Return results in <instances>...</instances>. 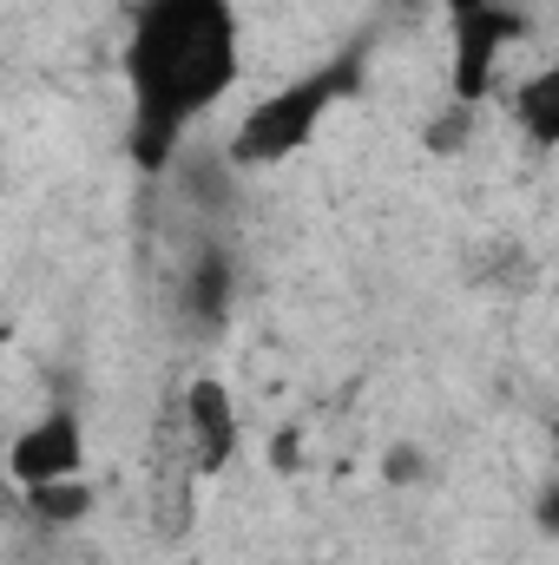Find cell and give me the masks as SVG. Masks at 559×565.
Listing matches in <instances>:
<instances>
[{
	"instance_id": "8",
	"label": "cell",
	"mask_w": 559,
	"mask_h": 565,
	"mask_svg": "<svg viewBox=\"0 0 559 565\" xmlns=\"http://www.w3.org/2000/svg\"><path fill=\"white\" fill-rule=\"evenodd\" d=\"M13 507L33 520V526H80L93 513V480L73 473V480H46V487H20Z\"/></svg>"
},
{
	"instance_id": "10",
	"label": "cell",
	"mask_w": 559,
	"mask_h": 565,
	"mask_svg": "<svg viewBox=\"0 0 559 565\" xmlns=\"http://www.w3.org/2000/svg\"><path fill=\"white\" fill-rule=\"evenodd\" d=\"M13 507V480H7V467H0V513Z\"/></svg>"
},
{
	"instance_id": "3",
	"label": "cell",
	"mask_w": 559,
	"mask_h": 565,
	"mask_svg": "<svg viewBox=\"0 0 559 565\" xmlns=\"http://www.w3.org/2000/svg\"><path fill=\"white\" fill-rule=\"evenodd\" d=\"M447 40H454V106L481 113L500 93V60L527 33V20L507 0H441Z\"/></svg>"
},
{
	"instance_id": "7",
	"label": "cell",
	"mask_w": 559,
	"mask_h": 565,
	"mask_svg": "<svg viewBox=\"0 0 559 565\" xmlns=\"http://www.w3.org/2000/svg\"><path fill=\"white\" fill-rule=\"evenodd\" d=\"M507 113H514V126L540 145V151L559 145V73L553 66H540L520 86H507Z\"/></svg>"
},
{
	"instance_id": "6",
	"label": "cell",
	"mask_w": 559,
	"mask_h": 565,
	"mask_svg": "<svg viewBox=\"0 0 559 565\" xmlns=\"http://www.w3.org/2000/svg\"><path fill=\"white\" fill-rule=\"evenodd\" d=\"M178 302H184V316H191V322L224 329V322H231V302H238V270H231V250L204 244V250L191 257L184 282H178Z\"/></svg>"
},
{
	"instance_id": "1",
	"label": "cell",
	"mask_w": 559,
	"mask_h": 565,
	"mask_svg": "<svg viewBox=\"0 0 559 565\" xmlns=\"http://www.w3.org/2000/svg\"><path fill=\"white\" fill-rule=\"evenodd\" d=\"M119 73L133 99V158L139 171H165L184 132L244 79L238 0H139Z\"/></svg>"
},
{
	"instance_id": "5",
	"label": "cell",
	"mask_w": 559,
	"mask_h": 565,
	"mask_svg": "<svg viewBox=\"0 0 559 565\" xmlns=\"http://www.w3.org/2000/svg\"><path fill=\"white\" fill-rule=\"evenodd\" d=\"M0 467H7V480H13V493H20V487H46V480L86 473V422H80V408L53 402L40 422H27L7 440Z\"/></svg>"
},
{
	"instance_id": "2",
	"label": "cell",
	"mask_w": 559,
	"mask_h": 565,
	"mask_svg": "<svg viewBox=\"0 0 559 565\" xmlns=\"http://www.w3.org/2000/svg\"><path fill=\"white\" fill-rule=\"evenodd\" d=\"M362 73H369V40H356V46L329 53L323 66H309V73L271 86V93H264L257 106H244V119L231 126L224 164H231V171H271L283 158H296L303 145L323 132V119L362 86Z\"/></svg>"
},
{
	"instance_id": "9",
	"label": "cell",
	"mask_w": 559,
	"mask_h": 565,
	"mask_svg": "<svg viewBox=\"0 0 559 565\" xmlns=\"http://www.w3.org/2000/svg\"><path fill=\"white\" fill-rule=\"evenodd\" d=\"M382 473H389V480H415V473H421V460H415V454H402V447H395Z\"/></svg>"
},
{
	"instance_id": "4",
	"label": "cell",
	"mask_w": 559,
	"mask_h": 565,
	"mask_svg": "<svg viewBox=\"0 0 559 565\" xmlns=\"http://www.w3.org/2000/svg\"><path fill=\"white\" fill-rule=\"evenodd\" d=\"M165 422L178 434V447L191 454L198 480H218V473L238 460V447H244V415H238L231 388L211 382V375H198L191 388H178L171 408H165Z\"/></svg>"
}]
</instances>
